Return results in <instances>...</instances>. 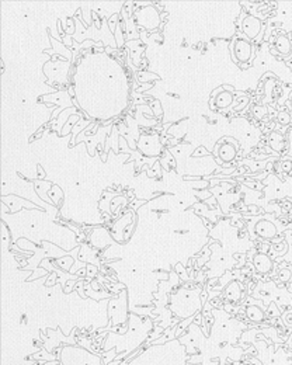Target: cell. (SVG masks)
Returning a JSON list of instances; mask_svg holds the SVG:
<instances>
[{
    "instance_id": "6da1fadb",
    "label": "cell",
    "mask_w": 292,
    "mask_h": 365,
    "mask_svg": "<svg viewBox=\"0 0 292 365\" xmlns=\"http://www.w3.org/2000/svg\"><path fill=\"white\" fill-rule=\"evenodd\" d=\"M135 20H137L138 26L143 27L146 30H155L156 27L159 26V14L155 10L153 6L142 7L138 9L135 13Z\"/></svg>"
},
{
    "instance_id": "7a4b0ae2",
    "label": "cell",
    "mask_w": 292,
    "mask_h": 365,
    "mask_svg": "<svg viewBox=\"0 0 292 365\" xmlns=\"http://www.w3.org/2000/svg\"><path fill=\"white\" fill-rule=\"evenodd\" d=\"M252 52H253V48H252V44L246 41V39H236L233 44V55L235 58L238 59L241 64H246L250 61L252 58Z\"/></svg>"
},
{
    "instance_id": "3957f363",
    "label": "cell",
    "mask_w": 292,
    "mask_h": 365,
    "mask_svg": "<svg viewBox=\"0 0 292 365\" xmlns=\"http://www.w3.org/2000/svg\"><path fill=\"white\" fill-rule=\"evenodd\" d=\"M260 30H261V21L256 19L253 16H247L242 23V31L246 34L249 38H256L259 35Z\"/></svg>"
},
{
    "instance_id": "277c9868",
    "label": "cell",
    "mask_w": 292,
    "mask_h": 365,
    "mask_svg": "<svg viewBox=\"0 0 292 365\" xmlns=\"http://www.w3.org/2000/svg\"><path fill=\"white\" fill-rule=\"evenodd\" d=\"M218 154L225 163H232L236 159V145L232 142L222 139V142L218 146Z\"/></svg>"
},
{
    "instance_id": "5b68a950",
    "label": "cell",
    "mask_w": 292,
    "mask_h": 365,
    "mask_svg": "<svg viewBox=\"0 0 292 365\" xmlns=\"http://www.w3.org/2000/svg\"><path fill=\"white\" fill-rule=\"evenodd\" d=\"M256 232H257V235H259L260 237H263V239H271V237L275 236L277 229H275V226H274L271 222H268V221H260L257 226H256Z\"/></svg>"
},
{
    "instance_id": "8992f818",
    "label": "cell",
    "mask_w": 292,
    "mask_h": 365,
    "mask_svg": "<svg viewBox=\"0 0 292 365\" xmlns=\"http://www.w3.org/2000/svg\"><path fill=\"white\" fill-rule=\"evenodd\" d=\"M254 266H256L257 271L263 273V274L268 273V271L271 270V267H273L271 260H270L266 254H257V256L254 257Z\"/></svg>"
},
{
    "instance_id": "52a82bcc",
    "label": "cell",
    "mask_w": 292,
    "mask_h": 365,
    "mask_svg": "<svg viewBox=\"0 0 292 365\" xmlns=\"http://www.w3.org/2000/svg\"><path fill=\"white\" fill-rule=\"evenodd\" d=\"M275 48H277V51L281 54V55H288V54H291L292 51V45H291V41L284 37V35H281L277 38L275 41Z\"/></svg>"
},
{
    "instance_id": "ba28073f",
    "label": "cell",
    "mask_w": 292,
    "mask_h": 365,
    "mask_svg": "<svg viewBox=\"0 0 292 365\" xmlns=\"http://www.w3.org/2000/svg\"><path fill=\"white\" fill-rule=\"evenodd\" d=\"M284 136L278 132H273V134L270 135V146L273 147L274 150H277V152H281L282 150V147H284Z\"/></svg>"
},
{
    "instance_id": "9c48e42d",
    "label": "cell",
    "mask_w": 292,
    "mask_h": 365,
    "mask_svg": "<svg viewBox=\"0 0 292 365\" xmlns=\"http://www.w3.org/2000/svg\"><path fill=\"white\" fill-rule=\"evenodd\" d=\"M233 101V96L230 94V93H221L219 96H216V107H219V109H226L229 107L230 104Z\"/></svg>"
},
{
    "instance_id": "30bf717a",
    "label": "cell",
    "mask_w": 292,
    "mask_h": 365,
    "mask_svg": "<svg viewBox=\"0 0 292 365\" xmlns=\"http://www.w3.org/2000/svg\"><path fill=\"white\" fill-rule=\"evenodd\" d=\"M226 295L230 301H235V299L238 301V299L241 298V287H239L238 284L229 285V288L226 289Z\"/></svg>"
},
{
    "instance_id": "8fae6325",
    "label": "cell",
    "mask_w": 292,
    "mask_h": 365,
    "mask_svg": "<svg viewBox=\"0 0 292 365\" xmlns=\"http://www.w3.org/2000/svg\"><path fill=\"white\" fill-rule=\"evenodd\" d=\"M247 314H249V318H250L252 321L257 322L263 319V312L260 310L259 307H249Z\"/></svg>"
},
{
    "instance_id": "7c38bea8",
    "label": "cell",
    "mask_w": 292,
    "mask_h": 365,
    "mask_svg": "<svg viewBox=\"0 0 292 365\" xmlns=\"http://www.w3.org/2000/svg\"><path fill=\"white\" fill-rule=\"evenodd\" d=\"M56 263H58L64 270H69L71 269L72 263H73V260H72L71 257H65L64 260H56Z\"/></svg>"
},
{
    "instance_id": "4fadbf2b",
    "label": "cell",
    "mask_w": 292,
    "mask_h": 365,
    "mask_svg": "<svg viewBox=\"0 0 292 365\" xmlns=\"http://www.w3.org/2000/svg\"><path fill=\"white\" fill-rule=\"evenodd\" d=\"M278 122L281 125H288V124L291 122V117H289V114H286V113H279Z\"/></svg>"
},
{
    "instance_id": "5bb4252c",
    "label": "cell",
    "mask_w": 292,
    "mask_h": 365,
    "mask_svg": "<svg viewBox=\"0 0 292 365\" xmlns=\"http://www.w3.org/2000/svg\"><path fill=\"white\" fill-rule=\"evenodd\" d=\"M118 20H120V16H118V14H114V16H112V17H110V20H108V26H110L111 32L115 31V28H117Z\"/></svg>"
},
{
    "instance_id": "9a60e30c",
    "label": "cell",
    "mask_w": 292,
    "mask_h": 365,
    "mask_svg": "<svg viewBox=\"0 0 292 365\" xmlns=\"http://www.w3.org/2000/svg\"><path fill=\"white\" fill-rule=\"evenodd\" d=\"M66 32L68 34H73L75 32V26H73V20L72 19L66 20Z\"/></svg>"
},
{
    "instance_id": "2e32d148",
    "label": "cell",
    "mask_w": 292,
    "mask_h": 365,
    "mask_svg": "<svg viewBox=\"0 0 292 365\" xmlns=\"http://www.w3.org/2000/svg\"><path fill=\"white\" fill-rule=\"evenodd\" d=\"M282 170L284 172H286V173H291L292 172V162L289 161H286L282 163Z\"/></svg>"
},
{
    "instance_id": "e0dca14e",
    "label": "cell",
    "mask_w": 292,
    "mask_h": 365,
    "mask_svg": "<svg viewBox=\"0 0 292 365\" xmlns=\"http://www.w3.org/2000/svg\"><path fill=\"white\" fill-rule=\"evenodd\" d=\"M38 177L39 179H42L44 176H45V173H44V170H42V167H41V165H38Z\"/></svg>"
},
{
    "instance_id": "ac0fdd59",
    "label": "cell",
    "mask_w": 292,
    "mask_h": 365,
    "mask_svg": "<svg viewBox=\"0 0 292 365\" xmlns=\"http://www.w3.org/2000/svg\"><path fill=\"white\" fill-rule=\"evenodd\" d=\"M93 16H94V21H96V27H97V28H100L101 26H100V20H98V16L96 13H93Z\"/></svg>"
},
{
    "instance_id": "d6986e66",
    "label": "cell",
    "mask_w": 292,
    "mask_h": 365,
    "mask_svg": "<svg viewBox=\"0 0 292 365\" xmlns=\"http://www.w3.org/2000/svg\"><path fill=\"white\" fill-rule=\"evenodd\" d=\"M78 276H80V277H83V276H85V269H83V270H80V271H78Z\"/></svg>"
}]
</instances>
